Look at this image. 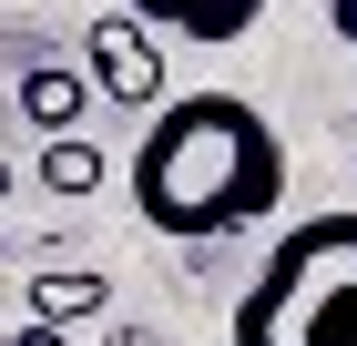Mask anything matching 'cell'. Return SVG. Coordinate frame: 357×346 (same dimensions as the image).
Here are the masks:
<instances>
[{
  "instance_id": "cell-5",
  "label": "cell",
  "mask_w": 357,
  "mask_h": 346,
  "mask_svg": "<svg viewBox=\"0 0 357 346\" xmlns=\"http://www.w3.org/2000/svg\"><path fill=\"white\" fill-rule=\"evenodd\" d=\"M92 102L82 61H21V123H41V133H72Z\"/></svg>"
},
{
  "instance_id": "cell-9",
  "label": "cell",
  "mask_w": 357,
  "mask_h": 346,
  "mask_svg": "<svg viewBox=\"0 0 357 346\" xmlns=\"http://www.w3.org/2000/svg\"><path fill=\"white\" fill-rule=\"evenodd\" d=\"M327 21H337V41L357 52V0H327Z\"/></svg>"
},
{
  "instance_id": "cell-2",
  "label": "cell",
  "mask_w": 357,
  "mask_h": 346,
  "mask_svg": "<svg viewBox=\"0 0 357 346\" xmlns=\"http://www.w3.org/2000/svg\"><path fill=\"white\" fill-rule=\"evenodd\" d=\"M235 346H357V204L286 224L245 295Z\"/></svg>"
},
{
  "instance_id": "cell-7",
  "label": "cell",
  "mask_w": 357,
  "mask_h": 346,
  "mask_svg": "<svg viewBox=\"0 0 357 346\" xmlns=\"http://www.w3.org/2000/svg\"><path fill=\"white\" fill-rule=\"evenodd\" d=\"M102 173H112V163H102L92 133H41V184H52V194H92Z\"/></svg>"
},
{
  "instance_id": "cell-3",
  "label": "cell",
  "mask_w": 357,
  "mask_h": 346,
  "mask_svg": "<svg viewBox=\"0 0 357 346\" xmlns=\"http://www.w3.org/2000/svg\"><path fill=\"white\" fill-rule=\"evenodd\" d=\"M82 81H92V102L153 112V102H164V41H153V21L102 10V21L82 31Z\"/></svg>"
},
{
  "instance_id": "cell-4",
  "label": "cell",
  "mask_w": 357,
  "mask_h": 346,
  "mask_svg": "<svg viewBox=\"0 0 357 346\" xmlns=\"http://www.w3.org/2000/svg\"><path fill=\"white\" fill-rule=\"evenodd\" d=\"M123 10L153 31H184V41H245L266 0H123Z\"/></svg>"
},
{
  "instance_id": "cell-8",
  "label": "cell",
  "mask_w": 357,
  "mask_h": 346,
  "mask_svg": "<svg viewBox=\"0 0 357 346\" xmlns=\"http://www.w3.org/2000/svg\"><path fill=\"white\" fill-rule=\"evenodd\" d=\"M0 346H72V326H41V316H31L21 336H0Z\"/></svg>"
},
{
  "instance_id": "cell-10",
  "label": "cell",
  "mask_w": 357,
  "mask_h": 346,
  "mask_svg": "<svg viewBox=\"0 0 357 346\" xmlns=\"http://www.w3.org/2000/svg\"><path fill=\"white\" fill-rule=\"evenodd\" d=\"M0 194H10V163H0Z\"/></svg>"
},
{
  "instance_id": "cell-6",
  "label": "cell",
  "mask_w": 357,
  "mask_h": 346,
  "mask_svg": "<svg viewBox=\"0 0 357 346\" xmlns=\"http://www.w3.org/2000/svg\"><path fill=\"white\" fill-rule=\"evenodd\" d=\"M112 306V285L92 265H52V275H31V316L41 326H82V316H102Z\"/></svg>"
},
{
  "instance_id": "cell-1",
  "label": "cell",
  "mask_w": 357,
  "mask_h": 346,
  "mask_svg": "<svg viewBox=\"0 0 357 346\" xmlns=\"http://www.w3.org/2000/svg\"><path fill=\"white\" fill-rule=\"evenodd\" d=\"M123 194L153 235L204 244V235L255 224L266 204H286V143L245 92H164L133 163H123Z\"/></svg>"
}]
</instances>
